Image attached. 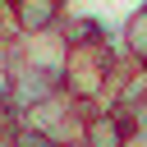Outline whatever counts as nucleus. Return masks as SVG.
Returning a JSON list of instances; mask_svg holds the SVG:
<instances>
[{
  "mask_svg": "<svg viewBox=\"0 0 147 147\" xmlns=\"http://www.w3.org/2000/svg\"><path fill=\"white\" fill-rule=\"evenodd\" d=\"M18 124L41 129L55 147H60V142H78V138H83V110L74 106V96H64V87H60L55 96L37 101L32 110H23V115H18Z\"/></svg>",
  "mask_w": 147,
  "mask_h": 147,
  "instance_id": "obj_1",
  "label": "nucleus"
},
{
  "mask_svg": "<svg viewBox=\"0 0 147 147\" xmlns=\"http://www.w3.org/2000/svg\"><path fill=\"white\" fill-rule=\"evenodd\" d=\"M64 14H69L64 0H0V18H5V37L9 41L46 32V28H60Z\"/></svg>",
  "mask_w": 147,
  "mask_h": 147,
  "instance_id": "obj_2",
  "label": "nucleus"
},
{
  "mask_svg": "<svg viewBox=\"0 0 147 147\" xmlns=\"http://www.w3.org/2000/svg\"><path fill=\"white\" fill-rule=\"evenodd\" d=\"M83 142H87V147H133L129 110H119V106H101V110L83 115Z\"/></svg>",
  "mask_w": 147,
  "mask_h": 147,
  "instance_id": "obj_3",
  "label": "nucleus"
},
{
  "mask_svg": "<svg viewBox=\"0 0 147 147\" xmlns=\"http://www.w3.org/2000/svg\"><path fill=\"white\" fill-rule=\"evenodd\" d=\"M55 92H60V74H41V69L18 64V69H14V92H9V106L23 115V110H32L37 101H46V96H55Z\"/></svg>",
  "mask_w": 147,
  "mask_h": 147,
  "instance_id": "obj_4",
  "label": "nucleus"
},
{
  "mask_svg": "<svg viewBox=\"0 0 147 147\" xmlns=\"http://www.w3.org/2000/svg\"><path fill=\"white\" fill-rule=\"evenodd\" d=\"M119 46H124V55H129L133 64L147 69V5H138V9L124 18V28H119Z\"/></svg>",
  "mask_w": 147,
  "mask_h": 147,
  "instance_id": "obj_5",
  "label": "nucleus"
},
{
  "mask_svg": "<svg viewBox=\"0 0 147 147\" xmlns=\"http://www.w3.org/2000/svg\"><path fill=\"white\" fill-rule=\"evenodd\" d=\"M14 147H55V142H51L41 129H28V124H18V129H14Z\"/></svg>",
  "mask_w": 147,
  "mask_h": 147,
  "instance_id": "obj_6",
  "label": "nucleus"
},
{
  "mask_svg": "<svg viewBox=\"0 0 147 147\" xmlns=\"http://www.w3.org/2000/svg\"><path fill=\"white\" fill-rule=\"evenodd\" d=\"M9 92H14V69L0 64V101H9Z\"/></svg>",
  "mask_w": 147,
  "mask_h": 147,
  "instance_id": "obj_7",
  "label": "nucleus"
},
{
  "mask_svg": "<svg viewBox=\"0 0 147 147\" xmlns=\"http://www.w3.org/2000/svg\"><path fill=\"white\" fill-rule=\"evenodd\" d=\"M14 129H18V124H9V129H0V147H14Z\"/></svg>",
  "mask_w": 147,
  "mask_h": 147,
  "instance_id": "obj_8",
  "label": "nucleus"
},
{
  "mask_svg": "<svg viewBox=\"0 0 147 147\" xmlns=\"http://www.w3.org/2000/svg\"><path fill=\"white\" fill-rule=\"evenodd\" d=\"M60 147H87V142H83V138H78V142H60Z\"/></svg>",
  "mask_w": 147,
  "mask_h": 147,
  "instance_id": "obj_9",
  "label": "nucleus"
},
{
  "mask_svg": "<svg viewBox=\"0 0 147 147\" xmlns=\"http://www.w3.org/2000/svg\"><path fill=\"white\" fill-rule=\"evenodd\" d=\"M0 41H9V37H5V18H0Z\"/></svg>",
  "mask_w": 147,
  "mask_h": 147,
  "instance_id": "obj_10",
  "label": "nucleus"
}]
</instances>
